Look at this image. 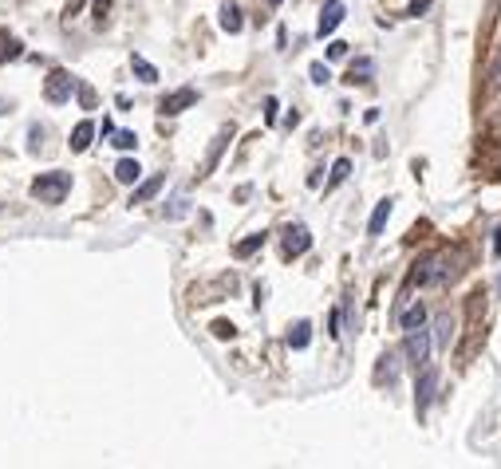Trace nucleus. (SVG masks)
<instances>
[{
  "label": "nucleus",
  "mask_w": 501,
  "mask_h": 469,
  "mask_svg": "<svg viewBox=\"0 0 501 469\" xmlns=\"http://www.w3.org/2000/svg\"><path fill=\"white\" fill-rule=\"evenodd\" d=\"M434 391H439V371L423 367V375H419V387H415V407H419V414H426V407H430Z\"/></svg>",
  "instance_id": "obj_6"
},
{
  "label": "nucleus",
  "mask_w": 501,
  "mask_h": 469,
  "mask_svg": "<svg viewBox=\"0 0 501 469\" xmlns=\"http://www.w3.org/2000/svg\"><path fill=\"white\" fill-rule=\"evenodd\" d=\"M430 347H434V335L426 328H410L407 339H403V355H407V363L415 367V371H423L426 363H430Z\"/></svg>",
  "instance_id": "obj_2"
},
{
  "label": "nucleus",
  "mask_w": 501,
  "mask_h": 469,
  "mask_svg": "<svg viewBox=\"0 0 501 469\" xmlns=\"http://www.w3.org/2000/svg\"><path fill=\"white\" fill-rule=\"evenodd\" d=\"M371 75H375V60L371 56H360V60L347 67V83L356 87V83H371Z\"/></svg>",
  "instance_id": "obj_9"
},
{
  "label": "nucleus",
  "mask_w": 501,
  "mask_h": 469,
  "mask_svg": "<svg viewBox=\"0 0 501 469\" xmlns=\"http://www.w3.org/2000/svg\"><path fill=\"white\" fill-rule=\"evenodd\" d=\"M344 56H347V44H344V40H331V44H328V60H344Z\"/></svg>",
  "instance_id": "obj_26"
},
{
  "label": "nucleus",
  "mask_w": 501,
  "mask_h": 469,
  "mask_svg": "<svg viewBox=\"0 0 501 469\" xmlns=\"http://www.w3.org/2000/svg\"><path fill=\"white\" fill-rule=\"evenodd\" d=\"M115 178H119L123 186H135V182H139V178H142V166H139V162H135V158H123V162L115 166Z\"/></svg>",
  "instance_id": "obj_14"
},
{
  "label": "nucleus",
  "mask_w": 501,
  "mask_h": 469,
  "mask_svg": "<svg viewBox=\"0 0 501 469\" xmlns=\"http://www.w3.org/2000/svg\"><path fill=\"white\" fill-rule=\"evenodd\" d=\"M410 280H415V284H423V288L446 284V280H450V261H446V256H426L423 265H415Z\"/></svg>",
  "instance_id": "obj_3"
},
{
  "label": "nucleus",
  "mask_w": 501,
  "mask_h": 469,
  "mask_svg": "<svg viewBox=\"0 0 501 469\" xmlns=\"http://www.w3.org/2000/svg\"><path fill=\"white\" fill-rule=\"evenodd\" d=\"M67 189H71V173L63 170H51V173H40L36 182H32V197L44 205H60L67 197Z\"/></svg>",
  "instance_id": "obj_1"
},
{
  "label": "nucleus",
  "mask_w": 501,
  "mask_h": 469,
  "mask_svg": "<svg viewBox=\"0 0 501 469\" xmlns=\"http://www.w3.org/2000/svg\"><path fill=\"white\" fill-rule=\"evenodd\" d=\"M450 339H454V320L442 312V315H434V344L439 347H450Z\"/></svg>",
  "instance_id": "obj_15"
},
{
  "label": "nucleus",
  "mask_w": 501,
  "mask_h": 469,
  "mask_svg": "<svg viewBox=\"0 0 501 469\" xmlns=\"http://www.w3.org/2000/svg\"><path fill=\"white\" fill-rule=\"evenodd\" d=\"M391 375H395V355H383V367H379V378H387V383H391Z\"/></svg>",
  "instance_id": "obj_29"
},
{
  "label": "nucleus",
  "mask_w": 501,
  "mask_h": 469,
  "mask_svg": "<svg viewBox=\"0 0 501 469\" xmlns=\"http://www.w3.org/2000/svg\"><path fill=\"white\" fill-rule=\"evenodd\" d=\"M268 4H284V0H268Z\"/></svg>",
  "instance_id": "obj_35"
},
{
  "label": "nucleus",
  "mask_w": 501,
  "mask_h": 469,
  "mask_svg": "<svg viewBox=\"0 0 501 469\" xmlns=\"http://www.w3.org/2000/svg\"><path fill=\"white\" fill-rule=\"evenodd\" d=\"M95 130H99V126H95L91 119H83V123H79L75 130H71V142H67V146H71V150H75V154H83V150H87V146H91Z\"/></svg>",
  "instance_id": "obj_10"
},
{
  "label": "nucleus",
  "mask_w": 501,
  "mask_h": 469,
  "mask_svg": "<svg viewBox=\"0 0 501 469\" xmlns=\"http://www.w3.org/2000/svg\"><path fill=\"white\" fill-rule=\"evenodd\" d=\"M110 139H115L119 150H135V146H139V134H135V130H115Z\"/></svg>",
  "instance_id": "obj_22"
},
{
  "label": "nucleus",
  "mask_w": 501,
  "mask_h": 469,
  "mask_svg": "<svg viewBox=\"0 0 501 469\" xmlns=\"http://www.w3.org/2000/svg\"><path fill=\"white\" fill-rule=\"evenodd\" d=\"M194 103H198V91H194V87H178V91H170L162 99V115H182V110L194 107Z\"/></svg>",
  "instance_id": "obj_8"
},
{
  "label": "nucleus",
  "mask_w": 501,
  "mask_h": 469,
  "mask_svg": "<svg viewBox=\"0 0 501 469\" xmlns=\"http://www.w3.org/2000/svg\"><path fill=\"white\" fill-rule=\"evenodd\" d=\"M261 245H265V233H253L249 237V241H241V245H237V256H253V252H257V249H261Z\"/></svg>",
  "instance_id": "obj_20"
},
{
  "label": "nucleus",
  "mask_w": 501,
  "mask_h": 469,
  "mask_svg": "<svg viewBox=\"0 0 501 469\" xmlns=\"http://www.w3.org/2000/svg\"><path fill=\"white\" fill-rule=\"evenodd\" d=\"M308 245H312V233L304 225H288L284 229V256H300V252H308Z\"/></svg>",
  "instance_id": "obj_7"
},
{
  "label": "nucleus",
  "mask_w": 501,
  "mask_h": 469,
  "mask_svg": "<svg viewBox=\"0 0 501 469\" xmlns=\"http://www.w3.org/2000/svg\"><path fill=\"white\" fill-rule=\"evenodd\" d=\"M16 56H20V40H16V36H8V40L0 36V63L16 60Z\"/></svg>",
  "instance_id": "obj_19"
},
{
  "label": "nucleus",
  "mask_w": 501,
  "mask_h": 469,
  "mask_svg": "<svg viewBox=\"0 0 501 469\" xmlns=\"http://www.w3.org/2000/svg\"><path fill=\"white\" fill-rule=\"evenodd\" d=\"M328 63H312V83H320V87H324V83H328Z\"/></svg>",
  "instance_id": "obj_25"
},
{
  "label": "nucleus",
  "mask_w": 501,
  "mask_h": 469,
  "mask_svg": "<svg viewBox=\"0 0 501 469\" xmlns=\"http://www.w3.org/2000/svg\"><path fill=\"white\" fill-rule=\"evenodd\" d=\"M489 75H493V87H501V51H498V60H493V71Z\"/></svg>",
  "instance_id": "obj_33"
},
{
  "label": "nucleus",
  "mask_w": 501,
  "mask_h": 469,
  "mask_svg": "<svg viewBox=\"0 0 501 469\" xmlns=\"http://www.w3.org/2000/svg\"><path fill=\"white\" fill-rule=\"evenodd\" d=\"M493 256H501V229L493 233Z\"/></svg>",
  "instance_id": "obj_34"
},
{
  "label": "nucleus",
  "mask_w": 501,
  "mask_h": 469,
  "mask_svg": "<svg viewBox=\"0 0 501 469\" xmlns=\"http://www.w3.org/2000/svg\"><path fill=\"white\" fill-rule=\"evenodd\" d=\"M347 173H351V162H347V158H340V162L331 166V182H328V186H340V182H347Z\"/></svg>",
  "instance_id": "obj_23"
},
{
  "label": "nucleus",
  "mask_w": 501,
  "mask_h": 469,
  "mask_svg": "<svg viewBox=\"0 0 501 469\" xmlns=\"http://www.w3.org/2000/svg\"><path fill=\"white\" fill-rule=\"evenodd\" d=\"M130 67H135V75H139L142 83H158V67L154 63H146L142 56H130Z\"/></svg>",
  "instance_id": "obj_18"
},
{
  "label": "nucleus",
  "mask_w": 501,
  "mask_h": 469,
  "mask_svg": "<svg viewBox=\"0 0 501 469\" xmlns=\"http://www.w3.org/2000/svg\"><path fill=\"white\" fill-rule=\"evenodd\" d=\"M426 8H430V0H410V4H407V16H423Z\"/></svg>",
  "instance_id": "obj_31"
},
{
  "label": "nucleus",
  "mask_w": 501,
  "mask_h": 469,
  "mask_svg": "<svg viewBox=\"0 0 501 469\" xmlns=\"http://www.w3.org/2000/svg\"><path fill=\"white\" fill-rule=\"evenodd\" d=\"M391 197H383V202H379L375 205V213H371V221H367V233H371V237H379V233H383V229H387V217H391Z\"/></svg>",
  "instance_id": "obj_12"
},
{
  "label": "nucleus",
  "mask_w": 501,
  "mask_h": 469,
  "mask_svg": "<svg viewBox=\"0 0 501 469\" xmlns=\"http://www.w3.org/2000/svg\"><path fill=\"white\" fill-rule=\"evenodd\" d=\"M225 139H229V134H218V142H213V150H209V158H205V173L213 170V162H218V154H221V146H225Z\"/></svg>",
  "instance_id": "obj_24"
},
{
  "label": "nucleus",
  "mask_w": 501,
  "mask_h": 469,
  "mask_svg": "<svg viewBox=\"0 0 501 469\" xmlns=\"http://www.w3.org/2000/svg\"><path fill=\"white\" fill-rule=\"evenodd\" d=\"M71 91H75V79L67 75V71H51V75H47V83H44V99H47V103H67Z\"/></svg>",
  "instance_id": "obj_4"
},
{
  "label": "nucleus",
  "mask_w": 501,
  "mask_h": 469,
  "mask_svg": "<svg viewBox=\"0 0 501 469\" xmlns=\"http://www.w3.org/2000/svg\"><path fill=\"white\" fill-rule=\"evenodd\" d=\"M213 335H218V339H233V324L218 320V324H213Z\"/></svg>",
  "instance_id": "obj_28"
},
{
  "label": "nucleus",
  "mask_w": 501,
  "mask_h": 469,
  "mask_svg": "<svg viewBox=\"0 0 501 469\" xmlns=\"http://www.w3.org/2000/svg\"><path fill=\"white\" fill-rule=\"evenodd\" d=\"M218 16H221V20H218L221 32H229V36H237V32L245 28V20H241V8H237V4H221Z\"/></svg>",
  "instance_id": "obj_11"
},
{
  "label": "nucleus",
  "mask_w": 501,
  "mask_h": 469,
  "mask_svg": "<svg viewBox=\"0 0 501 469\" xmlns=\"http://www.w3.org/2000/svg\"><path fill=\"white\" fill-rule=\"evenodd\" d=\"M265 119L268 123H277V99H265Z\"/></svg>",
  "instance_id": "obj_32"
},
{
  "label": "nucleus",
  "mask_w": 501,
  "mask_h": 469,
  "mask_svg": "<svg viewBox=\"0 0 501 469\" xmlns=\"http://www.w3.org/2000/svg\"><path fill=\"white\" fill-rule=\"evenodd\" d=\"M308 344H312V324H308V320H300L296 328L288 331V347H292V351H304Z\"/></svg>",
  "instance_id": "obj_16"
},
{
  "label": "nucleus",
  "mask_w": 501,
  "mask_h": 469,
  "mask_svg": "<svg viewBox=\"0 0 501 469\" xmlns=\"http://www.w3.org/2000/svg\"><path fill=\"white\" fill-rule=\"evenodd\" d=\"M162 213H166V221H178V217H186V213H189V202H186V197H174V202L166 205Z\"/></svg>",
  "instance_id": "obj_21"
},
{
  "label": "nucleus",
  "mask_w": 501,
  "mask_h": 469,
  "mask_svg": "<svg viewBox=\"0 0 501 469\" xmlns=\"http://www.w3.org/2000/svg\"><path fill=\"white\" fill-rule=\"evenodd\" d=\"M40 142H44V130H40V126H28V146L40 150Z\"/></svg>",
  "instance_id": "obj_30"
},
{
  "label": "nucleus",
  "mask_w": 501,
  "mask_h": 469,
  "mask_svg": "<svg viewBox=\"0 0 501 469\" xmlns=\"http://www.w3.org/2000/svg\"><path fill=\"white\" fill-rule=\"evenodd\" d=\"M328 328H331V335H336V339H340V335H344V315H340V308H331V320H328Z\"/></svg>",
  "instance_id": "obj_27"
},
{
  "label": "nucleus",
  "mask_w": 501,
  "mask_h": 469,
  "mask_svg": "<svg viewBox=\"0 0 501 469\" xmlns=\"http://www.w3.org/2000/svg\"><path fill=\"white\" fill-rule=\"evenodd\" d=\"M162 182H166L162 173H154V178H146V182H142V186L135 189V193H130V205H146V202H150V197H154V193H158V189H162Z\"/></svg>",
  "instance_id": "obj_13"
},
{
  "label": "nucleus",
  "mask_w": 501,
  "mask_h": 469,
  "mask_svg": "<svg viewBox=\"0 0 501 469\" xmlns=\"http://www.w3.org/2000/svg\"><path fill=\"white\" fill-rule=\"evenodd\" d=\"M344 16H347V8H344V0H324V8H320V24H316V32L320 36H331V32L344 24Z\"/></svg>",
  "instance_id": "obj_5"
},
{
  "label": "nucleus",
  "mask_w": 501,
  "mask_h": 469,
  "mask_svg": "<svg viewBox=\"0 0 501 469\" xmlns=\"http://www.w3.org/2000/svg\"><path fill=\"white\" fill-rule=\"evenodd\" d=\"M423 324H426V308H423V304H410L407 312H399V328H403V331L423 328Z\"/></svg>",
  "instance_id": "obj_17"
}]
</instances>
